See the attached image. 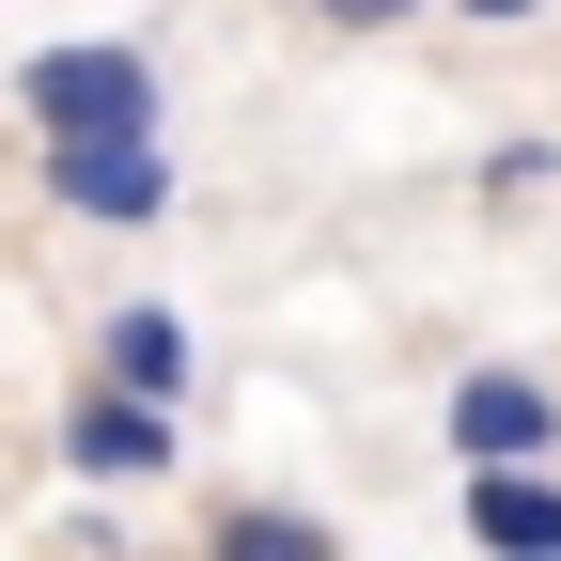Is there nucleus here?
Masks as SVG:
<instances>
[{"label": "nucleus", "mask_w": 561, "mask_h": 561, "mask_svg": "<svg viewBox=\"0 0 561 561\" xmlns=\"http://www.w3.org/2000/svg\"><path fill=\"white\" fill-rule=\"evenodd\" d=\"M16 125L32 140H157V47L140 32H79L16 62Z\"/></svg>", "instance_id": "1"}, {"label": "nucleus", "mask_w": 561, "mask_h": 561, "mask_svg": "<svg viewBox=\"0 0 561 561\" xmlns=\"http://www.w3.org/2000/svg\"><path fill=\"white\" fill-rule=\"evenodd\" d=\"M437 437H453V468H561V390L530 359H468L437 390Z\"/></svg>", "instance_id": "2"}, {"label": "nucleus", "mask_w": 561, "mask_h": 561, "mask_svg": "<svg viewBox=\"0 0 561 561\" xmlns=\"http://www.w3.org/2000/svg\"><path fill=\"white\" fill-rule=\"evenodd\" d=\"M32 172L62 219H94V234H157L172 219V140H32Z\"/></svg>", "instance_id": "3"}, {"label": "nucleus", "mask_w": 561, "mask_h": 561, "mask_svg": "<svg viewBox=\"0 0 561 561\" xmlns=\"http://www.w3.org/2000/svg\"><path fill=\"white\" fill-rule=\"evenodd\" d=\"M172 453H187V421H172V405H140V390H110V375L62 405V468H79V483H157Z\"/></svg>", "instance_id": "4"}, {"label": "nucleus", "mask_w": 561, "mask_h": 561, "mask_svg": "<svg viewBox=\"0 0 561 561\" xmlns=\"http://www.w3.org/2000/svg\"><path fill=\"white\" fill-rule=\"evenodd\" d=\"M468 546L483 561H561V468H468Z\"/></svg>", "instance_id": "5"}, {"label": "nucleus", "mask_w": 561, "mask_h": 561, "mask_svg": "<svg viewBox=\"0 0 561 561\" xmlns=\"http://www.w3.org/2000/svg\"><path fill=\"white\" fill-rule=\"evenodd\" d=\"M94 375H110V390H140V405H187V312L125 297V312L94 328Z\"/></svg>", "instance_id": "6"}, {"label": "nucleus", "mask_w": 561, "mask_h": 561, "mask_svg": "<svg viewBox=\"0 0 561 561\" xmlns=\"http://www.w3.org/2000/svg\"><path fill=\"white\" fill-rule=\"evenodd\" d=\"M203 561H343V530L297 515V500H234L219 530H203Z\"/></svg>", "instance_id": "7"}, {"label": "nucleus", "mask_w": 561, "mask_h": 561, "mask_svg": "<svg viewBox=\"0 0 561 561\" xmlns=\"http://www.w3.org/2000/svg\"><path fill=\"white\" fill-rule=\"evenodd\" d=\"M546 172H561V140H546V125H530V140H483V203H530Z\"/></svg>", "instance_id": "8"}, {"label": "nucleus", "mask_w": 561, "mask_h": 561, "mask_svg": "<svg viewBox=\"0 0 561 561\" xmlns=\"http://www.w3.org/2000/svg\"><path fill=\"white\" fill-rule=\"evenodd\" d=\"M405 16H437V0H312V32H405Z\"/></svg>", "instance_id": "9"}, {"label": "nucleus", "mask_w": 561, "mask_h": 561, "mask_svg": "<svg viewBox=\"0 0 561 561\" xmlns=\"http://www.w3.org/2000/svg\"><path fill=\"white\" fill-rule=\"evenodd\" d=\"M453 16H468V32H515V16H546V0H453Z\"/></svg>", "instance_id": "10"}]
</instances>
